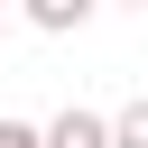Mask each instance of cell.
Wrapping results in <instances>:
<instances>
[{"mask_svg": "<svg viewBox=\"0 0 148 148\" xmlns=\"http://www.w3.org/2000/svg\"><path fill=\"white\" fill-rule=\"evenodd\" d=\"M111 148H148V92L111 111Z\"/></svg>", "mask_w": 148, "mask_h": 148, "instance_id": "obj_3", "label": "cell"}, {"mask_svg": "<svg viewBox=\"0 0 148 148\" xmlns=\"http://www.w3.org/2000/svg\"><path fill=\"white\" fill-rule=\"evenodd\" d=\"M111 9H148V0H111Z\"/></svg>", "mask_w": 148, "mask_h": 148, "instance_id": "obj_5", "label": "cell"}, {"mask_svg": "<svg viewBox=\"0 0 148 148\" xmlns=\"http://www.w3.org/2000/svg\"><path fill=\"white\" fill-rule=\"evenodd\" d=\"M92 9H102V0H18V18H28V28H46V37H74Z\"/></svg>", "mask_w": 148, "mask_h": 148, "instance_id": "obj_2", "label": "cell"}, {"mask_svg": "<svg viewBox=\"0 0 148 148\" xmlns=\"http://www.w3.org/2000/svg\"><path fill=\"white\" fill-rule=\"evenodd\" d=\"M46 148H111V120L102 111H56L46 120Z\"/></svg>", "mask_w": 148, "mask_h": 148, "instance_id": "obj_1", "label": "cell"}, {"mask_svg": "<svg viewBox=\"0 0 148 148\" xmlns=\"http://www.w3.org/2000/svg\"><path fill=\"white\" fill-rule=\"evenodd\" d=\"M0 148H46V130L37 120H0Z\"/></svg>", "mask_w": 148, "mask_h": 148, "instance_id": "obj_4", "label": "cell"}, {"mask_svg": "<svg viewBox=\"0 0 148 148\" xmlns=\"http://www.w3.org/2000/svg\"><path fill=\"white\" fill-rule=\"evenodd\" d=\"M0 37H9V9H0Z\"/></svg>", "mask_w": 148, "mask_h": 148, "instance_id": "obj_6", "label": "cell"}]
</instances>
